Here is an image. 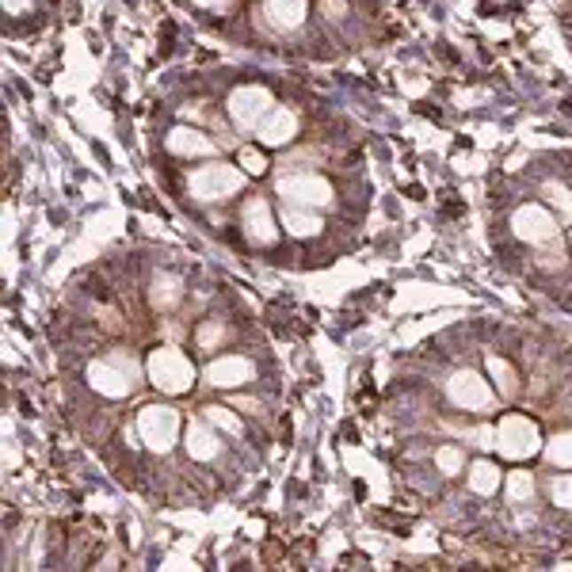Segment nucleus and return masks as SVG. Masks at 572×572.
I'll list each match as a JSON object with an SVG mask.
<instances>
[{"label":"nucleus","instance_id":"nucleus-1","mask_svg":"<svg viewBox=\"0 0 572 572\" xmlns=\"http://www.w3.org/2000/svg\"><path fill=\"white\" fill-rule=\"evenodd\" d=\"M240 187H245V176H240L237 168H229V164H207L202 172L191 176V195L207 199V202L237 195Z\"/></svg>","mask_w":572,"mask_h":572},{"label":"nucleus","instance_id":"nucleus-2","mask_svg":"<svg viewBox=\"0 0 572 572\" xmlns=\"http://www.w3.org/2000/svg\"><path fill=\"white\" fill-rule=\"evenodd\" d=\"M149 374L153 381H157L161 389H187L191 386V378H195V371H191V363L184 359L176 348H161V351H153V359H149Z\"/></svg>","mask_w":572,"mask_h":572},{"label":"nucleus","instance_id":"nucleus-3","mask_svg":"<svg viewBox=\"0 0 572 572\" xmlns=\"http://www.w3.org/2000/svg\"><path fill=\"white\" fill-rule=\"evenodd\" d=\"M496 443H500V451L507 458H530L534 451L542 447L538 427H534L530 419H523V416H507L500 424V431H496Z\"/></svg>","mask_w":572,"mask_h":572},{"label":"nucleus","instance_id":"nucleus-4","mask_svg":"<svg viewBox=\"0 0 572 572\" xmlns=\"http://www.w3.org/2000/svg\"><path fill=\"white\" fill-rule=\"evenodd\" d=\"M512 233L530 245H553L557 240V218L545 207H523L512 218Z\"/></svg>","mask_w":572,"mask_h":572},{"label":"nucleus","instance_id":"nucleus-5","mask_svg":"<svg viewBox=\"0 0 572 572\" xmlns=\"http://www.w3.org/2000/svg\"><path fill=\"white\" fill-rule=\"evenodd\" d=\"M278 191H283L286 199H294L298 207H325L328 199H333V187L321 176H310V172H298V176H283L278 180Z\"/></svg>","mask_w":572,"mask_h":572},{"label":"nucleus","instance_id":"nucleus-6","mask_svg":"<svg viewBox=\"0 0 572 572\" xmlns=\"http://www.w3.org/2000/svg\"><path fill=\"white\" fill-rule=\"evenodd\" d=\"M447 393H451V401L458 404V409H469V412H481V409H489L492 404V393H489L485 381H481L477 371H458L451 378Z\"/></svg>","mask_w":572,"mask_h":572},{"label":"nucleus","instance_id":"nucleus-7","mask_svg":"<svg viewBox=\"0 0 572 572\" xmlns=\"http://www.w3.org/2000/svg\"><path fill=\"white\" fill-rule=\"evenodd\" d=\"M229 111H233L237 126H260L271 114V92H263V88H240L229 99Z\"/></svg>","mask_w":572,"mask_h":572},{"label":"nucleus","instance_id":"nucleus-8","mask_svg":"<svg viewBox=\"0 0 572 572\" xmlns=\"http://www.w3.org/2000/svg\"><path fill=\"white\" fill-rule=\"evenodd\" d=\"M142 431H145V443L157 451H168L172 439H176V416L168 409H149L142 416Z\"/></svg>","mask_w":572,"mask_h":572},{"label":"nucleus","instance_id":"nucleus-9","mask_svg":"<svg viewBox=\"0 0 572 572\" xmlns=\"http://www.w3.org/2000/svg\"><path fill=\"white\" fill-rule=\"evenodd\" d=\"M260 130V137L267 145H283V142H290V137L298 134V119L290 111H283V107H275L271 114H267V119L256 126Z\"/></svg>","mask_w":572,"mask_h":572},{"label":"nucleus","instance_id":"nucleus-10","mask_svg":"<svg viewBox=\"0 0 572 572\" xmlns=\"http://www.w3.org/2000/svg\"><path fill=\"white\" fill-rule=\"evenodd\" d=\"M245 233L252 240H260V245H271V240H275V222H271V210H267V202H248V210H245Z\"/></svg>","mask_w":572,"mask_h":572},{"label":"nucleus","instance_id":"nucleus-11","mask_svg":"<svg viewBox=\"0 0 572 572\" xmlns=\"http://www.w3.org/2000/svg\"><path fill=\"white\" fill-rule=\"evenodd\" d=\"M168 149L180 153V157H210L214 153V145L202 134L191 130V126H176V130L168 134Z\"/></svg>","mask_w":572,"mask_h":572},{"label":"nucleus","instance_id":"nucleus-12","mask_svg":"<svg viewBox=\"0 0 572 572\" xmlns=\"http://www.w3.org/2000/svg\"><path fill=\"white\" fill-rule=\"evenodd\" d=\"M207 378L214 386H237V381H248L252 378V363L248 359H218L214 366H207Z\"/></svg>","mask_w":572,"mask_h":572},{"label":"nucleus","instance_id":"nucleus-13","mask_svg":"<svg viewBox=\"0 0 572 572\" xmlns=\"http://www.w3.org/2000/svg\"><path fill=\"white\" fill-rule=\"evenodd\" d=\"M267 16L275 27H298L305 20V0H267Z\"/></svg>","mask_w":572,"mask_h":572},{"label":"nucleus","instance_id":"nucleus-14","mask_svg":"<svg viewBox=\"0 0 572 572\" xmlns=\"http://www.w3.org/2000/svg\"><path fill=\"white\" fill-rule=\"evenodd\" d=\"M283 225H286L294 237H313V233H321V218H313V214H298V210H286V214H283Z\"/></svg>","mask_w":572,"mask_h":572},{"label":"nucleus","instance_id":"nucleus-15","mask_svg":"<svg viewBox=\"0 0 572 572\" xmlns=\"http://www.w3.org/2000/svg\"><path fill=\"white\" fill-rule=\"evenodd\" d=\"M176 298H180V278L161 275L157 283H153V302H157L161 310H168V305H176Z\"/></svg>","mask_w":572,"mask_h":572},{"label":"nucleus","instance_id":"nucleus-16","mask_svg":"<svg viewBox=\"0 0 572 572\" xmlns=\"http://www.w3.org/2000/svg\"><path fill=\"white\" fill-rule=\"evenodd\" d=\"M469 481H474V489L481 496H489V492H496V485H500V474H496L492 462H477L474 474H469Z\"/></svg>","mask_w":572,"mask_h":572},{"label":"nucleus","instance_id":"nucleus-17","mask_svg":"<svg viewBox=\"0 0 572 572\" xmlns=\"http://www.w3.org/2000/svg\"><path fill=\"white\" fill-rule=\"evenodd\" d=\"M92 381L104 393H111V397H122L126 386H130V378H119V374H111L107 366H92Z\"/></svg>","mask_w":572,"mask_h":572},{"label":"nucleus","instance_id":"nucleus-18","mask_svg":"<svg viewBox=\"0 0 572 572\" xmlns=\"http://www.w3.org/2000/svg\"><path fill=\"white\" fill-rule=\"evenodd\" d=\"M187 443H191V454H195V458H214V454H218V439H214L207 427H191Z\"/></svg>","mask_w":572,"mask_h":572},{"label":"nucleus","instance_id":"nucleus-19","mask_svg":"<svg viewBox=\"0 0 572 572\" xmlns=\"http://www.w3.org/2000/svg\"><path fill=\"white\" fill-rule=\"evenodd\" d=\"M542 195H545V202H550V207H557V210H561L565 218L572 222V191H568L565 184H545Z\"/></svg>","mask_w":572,"mask_h":572},{"label":"nucleus","instance_id":"nucleus-20","mask_svg":"<svg viewBox=\"0 0 572 572\" xmlns=\"http://www.w3.org/2000/svg\"><path fill=\"white\" fill-rule=\"evenodd\" d=\"M545 454H550V462H557V466H572V431L557 435L550 447H545Z\"/></svg>","mask_w":572,"mask_h":572},{"label":"nucleus","instance_id":"nucleus-21","mask_svg":"<svg viewBox=\"0 0 572 572\" xmlns=\"http://www.w3.org/2000/svg\"><path fill=\"white\" fill-rule=\"evenodd\" d=\"M489 371H492L496 381H500V393L512 397V393H515V371H512V366H507L504 359H489Z\"/></svg>","mask_w":572,"mask_h":572},{"label":"nucleus","instance_id":"nucleus-22","mask_svg":"<svg viewBox=\"0 0 572 572\" xmlns=\"http://www.w3.org/2000/svg\"><path fill=\"white\" fill-rule=\"evenodd\" d=\"M207 419H210V424H218V427H225V431H240V419L229 412V409H218V404H214V409H207Z\"/></svg>","mask_w":572,"mask_h":572},{"label":"nucleus","instance_id":"nucleus-23","mask_svg":"<svg viewBox=\"0 0 572 572\" xmlns=\"http://www.w3.org/2000/svg\"><path fill=\"white\" fill-rule=\"evenodd\" d=\"M439 469H443V474H458V469H462V451H458V447L439 451Z\"/></svg>","mask_w":572,"mask_h":572},{"label":"nucleus","instance_id":"nucleus-24","mask_svg":"<svg viewBox=\"0 0 572 572\" xmlns=\"http://www.w3.org/2000/svg\"><path fill=\"white\" fill-rule=\"evenodd\" d=\"M530 485H534V481L527 474H515L512 485H507V492H512V500H530V492H534Z\"/></svg>","mask_w":572,"mask_h":572},{"label":"nucleus","instance_id":"nucleus-25","mask_svg":"<svg viewBox=\"0 0 572 572\" xmlns=\"http://www.w3.org/2000/svg\"><path fill=\"white\" fill-rule=\"evenodd\" d=\"M240 168H245V172H263L267 168V157H263L260 149H245V153H240Z\"/></svg>","mask_w":572,"mask_h":572},{"label":"nucleus","instance_id":"nucleus-26","mask_svg":"<svg viewBox=\"0 0 572 572\" xmlns=\"http://www.w3.org/2000/svg\"><path fill=\"white\" fill-rule=\"evenodd\" d=\"M553 500L561 504V507H572V477L553 481Z\"/></svg>","mask_w":572,"mask_h":572},{"label":"nucleus","instance_id":"nucleus-27","mask_svg":"<svg viewBox=\"0 0 572 572\" xmlns=\"http://www.w3.org/2000/svg\"><path fill=\"white\" fill-rule=\"evenodd\" d=\"M218 340H222V325H202V333H199V343H202V348H214Z\"/></svg>","mask_w":572,"mask_h":572},{"label":"nucleus","instance_id":"nucleus-28","mask_svg":"<svg viewBox=\"0 0 572 572\" xmlns=\"http://www.w3.org/2000/svg\"><path fill=\"white\" fill-rule=\"evenodd\" d=\"M4 8H8V16H20V12L31 8V0H4Z\"/></svg>","mask_w":572,"mask_h":572},{"label":"nucleus","instance_id":"nucleus-29","mask_svg":"<svg viewBox=\"0 0 572 572\" xmlns=\"http://www.w3.org/2000/svg\"><path fill=\"white\" fill-rule=\"evenodd\" d=\"M202 8H229V0H199Z\"/></svg>","mask_w":572,"mask_h":572}]
</instances>
